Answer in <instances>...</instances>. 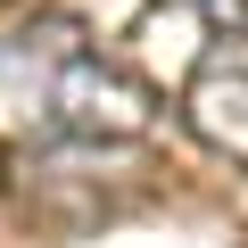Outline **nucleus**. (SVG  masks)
Wrapping results in <instances>:
<instances>
[{"mask_svg":"<svg viewBox=\"0 0 248 248\" xmlns=\"http://www.w3.org/2000/svg\"><path fill=\"white\" fill-rule=\"evenodd\" d=\"M157 124V91L83 42L75 17H42L0 42V141L58 149V141H141Z\"/></svg>","mask_w":248,"mask_h":248,"instance_id":"1","label":"nucleus"},{"mask_svg":"<svg viewBox=\"0 0 248 248\" xmlns=\"http://www.w3.org/2000/svg\"><path fill=\"white\" fill-rule=\"evenodd\" d=\"M182 116H190V133H199L215 157L248 166V58H215V66L182 91Z\"/></svg>","mask_w":248,"mask_h":248,"instance_id":"2","label":"nucleus"},{"mask_svg":"<svg viewBox=\"0 0 248 248\" xmlns=\"http://www.w3.org/2000/svg\"><path fill=\"white\" fill-rule=\"evenodd\" d=\"M190 9H199V25H207V33H232V42L248 33V0H190Z\"/></svg>","mask_w":248,"mask_h":248,"instance_id":"3","label":"nucleus"}]
</instances>
